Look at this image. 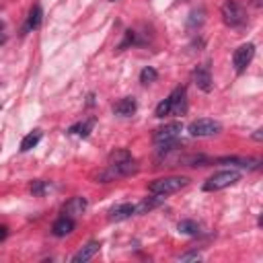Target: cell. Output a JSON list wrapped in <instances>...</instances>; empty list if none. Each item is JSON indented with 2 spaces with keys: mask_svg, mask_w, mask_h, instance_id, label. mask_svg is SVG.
I'll return each mask as SVG.
<instances>
[{
  "mask_svg": "<svg viewBox=\"0 0 263 263\" xmlns=\"http://www.w3.org/2000/svg\"><path fill=\"white\" fill-rule=\"evenodd\" d=\"M134 173H138V162L134 158H127V160H121V162H111L107 168H103L97 175V181L99 183H109V181H115L119 177H129Z\"/></svg>",
  "mask_w": 263,
  "mask_h": 263,
  "instance_id": "6da1fadb",
  "label": "cell"
},
{
  "mask_svg": "<svg viewBox=\"0 0 263 263\" xmlns=\"http://www.w3.org/2000/svg\"><path fill=\"white\" fill-rule=\"evenodd\" d=\"M162 199H164V195H154V197H146V199H142L138 205H134V214H146V212H150V210H154L156 205H160L162 203Z\"/></svg>",
  "mask_w": 263,
  "mask_h": 263,
  "instance_id": "5bb4252c",
  "label": "cell"
},
{
  "mask_svg": "<svg viewBox=\"0 0 263 263\" xmlns=\"http://www.w3.org/2000/svg\"><path fill=\"white\" fill-rule=\"evenodd\" d=\"M154 115H156L158 119H162V117H168V115H171V103H168V99H164V101H160V103L156 105Z\"/></svg>",
  "mask_w": 263,
  "mask_h": 263,
  "instance_id": "7402d4cb",
  "label": "cell"
},
{
  "mask_svg": "<svg viewBox=\"0 0 263 263\" xmlns=\"http://www.w3.org/2000/svg\"><path fill=\"white\" fill-rule=\"evenodd\" d=\"M84 210H86V199H84V197H72V199L66 203V208H64L66 216H78V214H82Z\"/></svg>",
  "mask_w": 263,
  "mask_h": 263,
  "instance_id": "9a60e30c",
  "label": "cell"
},
{
  "mask_svg": "<svg viewBox=\"0 0 263 263\" xmlns=\"http://www.w3.org/2000/svg\"><path fill=\"white\" fill-rule=\"evenodd\" d=\"M111 2H115V0H111Z\"/></svg>",
  "mask_w": 263,
  "mask_h": 263,
  "instance_id": "f546056e",
  "label": "cell"
},
{
  "mask_svg": "<svg viewBox=\"0 0 263 263\" xmlns=\"http://www.w3.org/2000/svg\"><path fill=\"white\" fill-rule=\"evenodd\" d=\"M203 23V10L199 8V10H193L191 14H189V21H187V27L189 29H195V27H199Z\"/></svg>",
  "mask_w": 263,
  "mask_h": 263,
  "instance_id": "44dd1931",
  "label": "cell"
},
{
  "mask_svg": "<svg viewBox=\"0 0 263 263\" xmlns=\"http://www.w3.org/2000/svg\"><path fill=\"white\" fill-rule=\"evenodd\" d=\"M92 125H95V119H88V121H84V123H76V125H72V127H70V134H78V136L86 138Z\"/></svg>",
  "mask_w": 263,
  "mask_h": 263,
  "instance_id": "d6986e66",
  "label": "cell"
},
{
  "mask_svg": "<svg viewBox=\"0 0 263 263\" xmlns=\"http://www.w3.org/2000/svg\"><path fill=\"white\" fill-rule=\"evenodd\" d=\"M0 31H2V23H0Z\"/></svg>",
  "mask_w": 263,
  "mask_h": 263,
  "instance_id": "83f0119b",
  "label": "cell"
},
{
  "mask_svg": "<svg viewBox=\"0 0 263 263\" xmlns=\"http://www.w3.org/2000/svg\"><path fill=\"white\" fill-rule=\"evenodd\" d=\"M193 82H195L197 88H201L203 92H210V90H212V76H210L208 66H197V68L193 70Z\"/></svg>",
  "mask_w": 263,
  "mask_h": 263,
  "instance_id": "9c48e42d",
  "label": "cell"
},
{
  "mask_svg": "<svg viewBox=\"0 0 263 263\" xmlns=\"http://www.w3.org/2000/svg\"><path fill=\"white\" fill-rule=\"evenodd\" d=\"M129 216H134V203H119V205L109 210V220H113V222L125 220Z\"/></svg>",
  "mask_w": 263,
  "mask_h": 263,
  "instance_id": "4fadbf2b",
  "label": "cell"
},
{
  "mask_svg": "<svg viewBox=\"0 0 263 263\" xmlns=\"http://www.w3.org/2000/svg\"><path fill=\"white\" fill-rule=\"evenodd\" d=\"M255 55V45L253 43H242L240 47L234 49V55H232V66L236 70V74H242L247 70V66L251 64Z\"/></svg>",
  "mask_w": 263,
  "mask_h": 263,
  "instance_id": "52a82bcc",
  "label": "cell"
},
{
  "mask_svg": "<svg viewBox=\"0 0 263 263\" xmlns=\"http://www.w3.org/2000/svg\"><path fill=\"white\" fill-rule=\"evenodd\" d=\"M187 183H189L187 177H162V179L152 181L148 189L152 195H171V193H177L179 189H183Z\"/></svg>",
  "mask_w": 263,
  "mask_h": 263,
  "instance_id": "3957f363",
  "label": "cell"
},
{
  "mask_svg": "<svg viewBox=\"0 0 263 263\" xmlns=\"http://www.w3.org/2000/svg\"><path fill=\"white\" fill-rule=\"evenodd\" d=\"M41 129H33V132H29L25 138H23V142H21V152H29L31 148H35L37 144H39V140H41Z\"/></svg>",
  "mask_w": 263,
  "mask_h": 263,
  "instance_id": "2e32d148",
  "label": "cell"
},
{
  "mask_svg": "<svg viewBox=\"0 0 263 263\" xmlns=\"http://www.w3.org/2000/svg\"><path fill=\"white\" fill-rule=\"evenodd\" d=\"M166 99L171 103V115H183L187 111V99H185V88L183 86H177Z\"/></svg>",
  "mask_w": 263,
  "mask_h": 263,
  "instance_id": "ba28073f",
  "label": "cell"
},
{
  "mask_svg": "<svg viewBox=\"0 0 263 263\" xmlns=\"http://www.w3.org/2000/svg\"><path fill=\"white\" fill-rule=\"evenodd\" d=\"M47 191V183L45 181H33V185H31V193L33 195H43Z\"/></svg>",
  "mask_w": 263,
  "mask_h": 263,
  "instance_id": "603a6c76",
  "label": "cell"
},
{
  "mask_svg": "<svg viewBox=\"0 0 263 263\" xmlns=\"http://www.w3.org/2000/svg\"><path fill=\"white\" fill-rule=\"evenodd\" d=\"M222 21L228 27L238 29V27H242L247 23V12L236 0H224V4H222Z\"/></svg>",
  "mask_w": 263,
  "mask_h": 263,
  "instance_id": "277c9868",
  "label": "cell"
},
{
  "mask_svg": "<svg viewBox=\"0 0 263 263\" xmlns=\"http://www.w3.org/2000/svg\"><path fill=\"white\" fill-rule=\"evenodd\" d=\"M6 234H8V228H6V226H0V240H4Z\"/></svg>",
  "mask_w": 263,
  "mask_h": 263,
  "instance_id": "484cf974",
  "label": "cell"
},
{
  "mask_svg": "<svg viewBox=\"0 0 263 263\" xmlns=\"http://www.w3.org/2000/svg\"><path fill=\"white\" fill-rule=\"evenodd\" d=\"M158 78V72L152 68V66H146L142 72H140V82L142 84H150V82H154Z\"/></svg>",
  "mask_w": 263,
  "mask_h": 263,
  "instance_id": "ffe728a7",
  "label": "cell"
},
{
  "mask_svg": "<svg viewBox=\"0 0 263 263\" xmlns=\"http://www.w3.org/2000/svg\"><path fill=\"white\" fill-rule=\"evenodd\" d=\"M99 249H101V242H99V240H90V242H86V245L72 257V263H84V261L92 259V257L99 253Z\"/></svg>",
  "mask_w": 263,
  "mask_h": 263,
  "instance_id": "8fae6325",
  "label": "cell"
},
{
  "mask_svg": "<svg viewBox=\"0 0 263 263\" xmlns=\"http://www.w3.org/2000/svg\"><path fill=\"white\" fill-rule=\"evenodd\" d=\"M179 259H181V261H199L201 255H199V253H187V255H181Z\"/></svg>",
  "mask_w": 263,
  "mask_h": 263,
  "instance_id": "d4e9b609",
  "label": "cell"
},
{
  "mask_svg": "<svg viewBox=\"0 0 263 263\" xmlns=\"http://www.w3.org/2000/svg\"><path fill=\"white\" fill-rule=\"evenodd\" d=\"M41 16H43V12H41V6H39V4H35V6L29 10L27 27H29V29H37V27L41 25Z\"/></svg>",
  "mask_w": 263,
  "mask_h": 263,
  "instance_id": "e0dca14e",
  "label": "cell"
},
{
  "mask_svg": "<svg viewBox=\"0 0 263 263\" xmlns=\"http://www.w3.org/2000/svg\"><path fill=\"white\" fill-rule=\"evenodd\" d=\"M72 230H74V220H72L70 216L58 218V220L53 222V228H51V232H53L55 236H68Z\"/></svg>",
  "mask_w": 263,
  "mask_h": 263,
  "instance_id": "7c38bea8",
  "label": "cell"
},
{
  "mask_svg": "<svg viewBox=\"0 0 263 263\" xmlns=\"http://www.w3.org/2000/svg\"><path fill=\"white\" fill-rule=\"evenodd\" d=\"M253 138H255V140H261V138H263V134H261V129H257V132H255V136H253Z\"/></svg>",
  "mask_w": 263,
  "mask_h": 263,
  "instance_id": "4316f807",
  "label": "cell"
},
{
  "mask_svg": "<svg viewBox=\"0 0 263 263\" xmlns=\"http://www.w3.org/2000/svg\"><path fill=\"white\" fill-rule=\"evenodd\" d=\"M127 158H132V156H129V152H125V150H119V152H113V154H111V160H113V162H121V160H127Z\"/></svg>",
  "mask_w": 263,
  "mask_h": 263,
  "instance_id": "cb8c5ba5",
  "label": "cell"
},
{
  "mask_svg": "<svg viewBox=\"0 0 263 263\" xmlns=\"http://www.w3.org/2000/svg\"><path fill=\"white\" fill-rule=\"evenodd\" d=\"M177 228H179V232H181V234H191V236L199 232V224H197V222H193V220H181Z\"/></svg>",
  "mask_w": 263,
  "mask_h": 263,
  "instance_id": "ac0fdd59",
  "label": "cell"
},
{
  "mask_svg": "<svg viewBox=\"0 0 263 263\" xmlns=\"http://www.w3.org/2000/svg\"><path fill=\"white\" fill-rule=\"evenodd\" d=\"M220 129H222V125L216 119H208V117H201V119H195L189 123V134L195 138H208V136L218 134Z\"/></svg>",
  "mask_w": 263,
  "mask_h": 263,
  "instance_id": "8992f818",
  "label": "cell"
},
{
  "mask_svg": "<svg viewBox=\"0 0 263 263\" xmlns=\"http://www.w3.org/2000/svg\"><path fill=\"white\" fill-rule=\"evenodd\" d=\"M181 132H183V125L179 121H173V123H166V125L154 129L152 138H154V144L158 146V150L166 152V150H171L177 144V138H179Z\"/></svg>",
  "mask_w": 263,
  "mask_h": 263,
  "instance_id": "7a4b0ae2",
  "label": "cell"
},
{
  "mask_svg": "<svg viewBox=\"0 0 263 263\" xmlns=\"http://www.w3.org/2000/svg\"><path fill=\"white\" fill-rule=\"evenodd\" d=\"M236 181H240V173L230 168V171H220L216 175H212L205 183H203V191H220L226 189L230 185H234Z\"/></svg>",
  "mask_w": 263,
  "mask_h": 263,
  "instance_id": "5b68a950",
  "label": "cell"
},
{
  "mask_svg": "<svg viewBox=\"0 0 263 263\" xmlns=\"http://www.w3.org/2000/svg\"><path fill=\"white\" fill-rule=\"evenodd\" d=\"M0 43H2V39H0Z\"/></svg>",
  "mask_w": 263,
  "mask_h": 263,
  "instance_id": "f1b7e54d",
  "label": "cell"
},
{
  "mask_svg": "<svg viewBox=\"0 0 263 263\" xmlns=\"http://www.w3.org/2000/svg\"><path fill=\"white\" fill-rule=\"evenodd\" d=\"M136 109H138V103H136L134 97H123V99H119V101L113 105V111H115L119 117H132V115L136 113Z\"/></svg>",
  "mask_w": 263,
  "mask_h": 263,
  "instance_id": "30bf717a",
  "label": "cell"
}]
</instances>
